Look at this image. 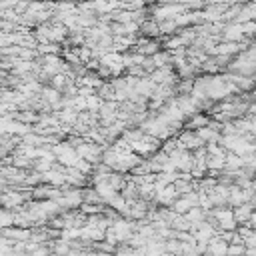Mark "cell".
<instances>
[{"mask_svg":"<svg viewBox=\"0 0 256 256\" xmlns=\"http://www.w3.org/2000/svg\"><path fill=\"white\" fill-rule=\"evenodd\" d=\"M8 198H10V192H6V194H4V204H6V208H10ZM12 202H14V206H16V204H20V202H22V196H20V194H14V196H12Z\"/></svg>","mask_w":256,"mask_h":256,"instance_id":"cell-1","label":"cell"},{"mask_svg":"<svg viewBox=\"0 0 256 256\" xmlns=\"http://www.w3.org/2000/svg\"><path fill=\"white\" fill-rule=\"evenodd\" d=\"M228 254H242V246H230Z\"/></svg>","mask_w":256,"mask_h":256,"instance_id":"cell-2","label":"cell"}]
</instances>
